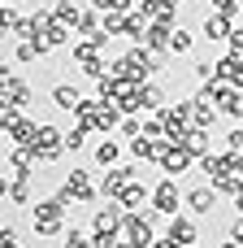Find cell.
Masks as SVG:
<instances>
[{"instance_id": "obj_1", "label": "cell", "mask_w": 243, "mask_h": 248, "mask_svg": "<svg viewBox=\"0 0 243 248\" xmlns=\"http://www.w3.org/2000/svg\"><path fill=\"white\" fill-rule=\"evenodd\" d=\"M65 214H70V205H61L57 196H48V201H35V205H30L35 235H65Z\"/></svg>"}, {"instance_id": "obj_2", "label": "cell", "mask_w": 243, "mask_h": 248, "mask_svg": "<svg viewBox=\"0 0 243 248\" xmlns=\"http://www.w3.org/2000/svg\"><path fill=\"white\" fill-rule=\"evenodd\" d=\"M96 196H100V187L91 183V170H83V166H74V174H65V183L57 187L61 205H91Z\"/></svg>"}, {"instance_id": "obj_3", "label": "cell", "mask_w": 243, "mask_h": 248, "mask_svg": "<svg viewBox=\"0 0 243 248\" xmlns=\"http://www.w3.org/2000/svg\"><path fill=\"white\" fill-rule=\"evenodd\" d=\"M30 153L39 157V166H52V161H61V157H65V131H61V126H52V122H39Z\"/></svg>"}, {"instance_id": "obj_4", "label": "cell", "mask_w": 243, "mask_h": 248, "mask_svg": "<svg viewBox=\"0 0 243 248\" xmlns=\"http://www.w3.org/2000/svg\"><path fill=\"white\" fill-rule=\"evenodd\" d=\"M161 122H165V135L170 140H183L191 131V100H174L161 109Z\"/></svg>"}, {"instance_id": "obj_5", "label": "cell", "mask_w": 243, "mask_h": 248, "mask_svg": "<svg viewBox=\"0 0 243 248\" xmlns=\"http://www.w3.org/2000/svg\"><path fill=\"white\" fill-rule=\"evenodd\" d=\"M122 222H126V209L117 201H104V209H96L91 218V235H122Z\"/></svg>"}, {"instance_id": "obj_6", "label": "cell", "mask_w": 243, "mask_h": 248, "mask_svg": "<svg viewBox=\"0 0 243 248\" xmlns=\"http://www.w3.org/2000/svg\"><path fill=\"white\" fill-rule=\"evenodd\" d=\"M165 235L174 240V244H200V227H196V218L191 214H174V218H165Z\"/></svg>"}, {"instance_id": "obj_7", "label": "cell", "mask_w": 243, "mask_h": 248, "mask_svg": "<svg viewBox=\"0 0 243 248\" xmlns=\"http://www.w3.org/2000/svg\"><path fill=\"white\" fill-rule=\"evenodd\" d=\"M191 161H196V157H191V153L183 148V140H170V148L161 153V161H157V166H161V170H165L170 179H178L183 170H191Z\"/></svg>"}, {"instance_id": "obj_8", "label": "cell", "mask_w": 243, "mask_h": 248, "mask_svg": "<svg viewBox=\"0 0 243 248\" xmlns=\"http://www.w3.org/2000/svg\"><path fill=\"white\" fill-rule=\"evenodd\" d=\"M152 205H157L165 218H174V214H178V205H183V196H178V179H170V174H165V179L152 187Z\"/></svg>"}, {"instance_id": "obj_9", "label": "cell", "mask_w": 243, "mask_h": 248, "mask_svg": "<svg viewBox=\"0 0 243 248\" xmlns=\"http://www.w3.org/2000/svg\"><path fill=\"white\" fill-rule=\"evenodd\" d=\"M183 209H187L191 218L213 214V209H217V187H213V183H209V187H191V192L183 196Z\"/></svg>"}, {"instance_id": "obj_10", "label": "cell", "mask_w": 243, "mask_h": 248, "mask_svg": "<svg viewBox=\"0 0 243 248\" xmlns=\"http://www.w3.org/2000/svg\"><path fill=\"white\" fill-rule=\"evenodd\" d=\"M230 31H235V26H230V17L213 9V13L204 17V26H200V39H209V44H226V39H230Z\"/></svg>"}, {"instance_id": "obj_11", "label": "cell", "mask_w": 243, "mask_h": 248, "mask_svg": "<svg viewBox=\"0 0 243 248\" xmlns=\"http://www.w3.org/2000/svg\"><path fill=\"white\" fill-rule=\"evenodd\" d=\"M165 148H170V135H165V140H148V135L130 140V157H135V161H161Z\"/></svg>"}, {"instance_id": "obj_12", "label": "cell", "mask_w": 243, "mask_h": 248, "mask_svg": "<svg viewBox=\"0 0 243 248\" xmlns=\"http://www.w3.org/2000/svg\"><path fill=\"white\" fill-rule=\"evenodd\" d=\"M165 105H170V100H165V87H161V83H152V78L139 83V109H143V113H161Z\"/></svg>"}, {"instance_id": "obj_13", "label": "cell", "mask_w": 243, "mask_h": 248, "mask_svg": "<svg viewBox=\"0 0 243 248\" xmlns=\"http://www.w3.org/2000/svg\"><path fill=\"white\" fill-rule=\"evenodd\" d=\"M117 205H122L126 214H135V209H143V205H152V192H148V187H143V183L135 179V183H126V187H122V196H117Z\"/></svg>"}, {"instance_id": "obj_14", "label": "cell", "mask_w": 243, "mask_h": 248, "mask_svg": "<svg viewBox=\"0 0 243 248\" xmlns=\"http://www.w3.org/2000/svg\"><path fill=\"white\" fill-rule=\"evenodd\" d=\"M170 39H174V26H165V22H152L148 26V35H143V48H152V52H170Z\"/></svg>"}, {"instance_id": "obj_15", "label": "cell", "mask_w": 243, "mask_h": 248, "mask_svg": "<svg viewBox=\"0 0 243 248\" xmlns=\"http://www.w3.org/2000/svg\"><path fill=\"white\" fill-rule=\"evenodd\" d=\"M35 131H39V122H30V118H17V122H13L4 135H9V144H13V148H30V144H35Z\"/></svg>"}, {"instance_id": "obj_16", "label": "cell", "mask_w": 243, "mask_h": 248, "mask_svg": "<svg viewBox=\"0 0 243 248\" xmlns=\"http://www.w3.org/2000/svg\"><path fill=\"white\" fill-rule=\"evenodd\" d=\"M52 105L65 109V113H74V109L83 105V92H78L74 83H57V87H52Z\"/></svg>"}, {"instance_id": "obj_17", "label": "cell", "mask_w": 243, "mask_h": 248, "mask_svg": "<svg viewBox=\"0 0 243 248\" xmlns=\"http://www.w3.org/2000/svg\"><path fill=\"white\" fill-rule=\"evenodd\" d=\"M122 118H126V113H122V105H113V100H100L96 131H104V135H109V131H117V126H122Z\"/></svg>"}, {"instance_id": "obj_18", "label": "cell", "mask_w": 243, "mask_h": 248, "mask_svg": "<svg viewBox=\"0 0 243 248\" xmlns=\"http://www.w3.org/2000/svg\"><path fill=\"white\" fill-rule=\"evenodd\" d=\"M183 148H187V153H191V157L200 161V157H209V148H213V140H209V131H204V126H191V131L183 135Z\"/></svg>"}, {"instance_id": "obj_19", "label": "cell", "mask_w": 243, "mask_h": 248, "mask_svg": "<svg viewBox=\"0 0 243 248\" xmlns=\"http://www.w3.org/2000/svg\"><path fill=\"white\" fill-rule=\"evenodd\" d=\"M35 161H39V157H35L30 148H13V144H9V170H13V174H30V179H35Z\"/></svg>"}, {"instance_id": "obj_20", "label": "cell", "mask_w": 243, "mask_h": 248, "mask_svg": "<svg viewBox=\"0 0 243 248\" xmlns=\"http://www.w3.org/2000/svg\"><path fill=\"white\" fill-rule=\"evenodd\" d=\"M152 22H165V26H174V9H178V0H143L139 4Z\"/></svg>"}, {"instance_id": "obj_21", "label": "cell", "mask_w": 243, "mask_h": 248, "mask_svg": "<svg viewBox=\"0 0 243 248\" xmlns=\"http://www.w3.org/2000/svg\"><path fill=\"white\" fill-rule=\"evenodd\" d=\"M52 17H57V13H52ZM39 39L48 44V52H52V48H65V44L74 39V26H65V22H52V26H48Z\"/></svg>"}, {"instance_id": "obj_22", "label": "cell", "mask_w": 243, "mask_h": 248, "mask_svg": "<svg viewBox=\"0 0 243 248\" xmlns=\"http://www.w3.org/2000/svg\"><path fill=\"white\" fill-rule=\"evenodd\" d=\"M213 122H217V105L196 96V100H191V126H204V131H209Z\"/></svg>"}, {"instance_id": "obj_23", "label": "cell", "mask_w": 243, "mask_h": 248, "mask_svg": "<svg viewBox=\"0 0 243 248\" xmlns=\"http://www.w3.org/2000/svg\"><path fill=\"white\" fill-rule=\"evenodd\" d=\"M96 113H100V96H83V105L74 109V122L87 126V131H96Z\"/></svg>"}, {"instance_id": "obj_24", "label": "cell", "mask_w": 243, "mask_h": 248, "mask_svg": "<svg viewBox=\"0 0 243 248\" xmlns=\"http://www.w3.org/2000/svg\"><path fill=\"white\" fill-rule=\"evenodd\" d=\"M74 35H83V39H91V35H100V9H96V4H87V9H83V17H78V26H74Z\"/></svg>"}, {"instance_id": "obj_25", "label": "cell", "mask_w": 243, "mask_h": 248, "mask_svg": "<svg viewBox=\"0 0 243 248\" xmlns=\"http://www.w3.org/2000/svg\"><path fill=\"white\" fill-rule=\"evenodd\" d=\"M52 13H57V22H65V26H78V17H83V4H78V0H57V4H52Z\"/></svg>"}, {"instance_id": "obj_26", "label": "cell", "mask_w": 243, "mask_h": 248, "mask_svg": "<svg viewBox=\"0 0 243 248\" xmlns=\"http://www.w3.org/2000/svg\"><path fill=\"white\" fill-rule=\"evenodd\" d=\"M96 57H104V52L96 48V39H83V35H78V39H74V61H78V70H83V65H91Z\"/></svg>"}, {"instance_id": "obj_27", "label": "cell", "mask_w": 243, "mask_h": 248, "mask_svg": "<svg viewBox=\"0 0 243 248\" xmlns=\"http://www.w3.org/2000/svg\"><path fill=\"white\" fill-rule=\"evenodd\" d=\"M217 109L230 113V118H243V87H226V96L217 100Z\"/></svg>"}, {"instance_id": "obj_28", "label": "cell", "mask_w": 243, "mask_h": 248, "mask_svg": "<svg viewBox=\"0 0 243 248\" xmlns=\"http://www.w3.org/2000/svg\"><path fill=\"white\" fill-rule=\"evenodd\" d=\"M117 157H122V148H117V140H100L96 144V166H117Z\"/></svg>"}, {"instance_id": "obj_29", "label": "cell", "mask_w": 243, "mask_h": 248, "mask_svg": "<svg viewBox=\"0 0 243 248\" xmlns=\"http://www.w3.org/2000/svg\"><path fill=\"white\" fill-rule=\"evenodd\" d=\"M13 57H17L22 65H30V61H39V57H43V48H39L35 39H17V48H13Z\"/></svg>"}, {"instance_id": "obj_30", "label": "cell", "mask_w": 243, "mask_h": 248, "mask_svg": "<svg viewBox=\"0 0 243 248\" xmlns=\"http://www.w3.org/2000/svg\"><path fill=\"white\" fill-rule=\"evenodd\" d=\"M191 44H196V35H191V31H183V26H174V39H170V52L187 57V52H191Z\"/></svg>"}, {"instance_id": "obj_31", "label": "cell", "mask_w": 243, "mask_h": 248, "mask_svg": "<svg viewBox=\"0 0 243 248\" xmlns=\"http://www.w3.org/2000/svg\"><path fill=\"white\" fill-rule=\"evenodd\" d=\"M100 31H109V35H126V13H100Z\"/></svg>"}, {"instance_id": "obj_32", "label": "cell", "mask_w": 243, "mask_h": 248, "mask_svg": "<svg viewBox=\"0 0 243 248\" xmlns=\"http://www.w3.org/2000/svg\"><path fill=\"white\" fill-rule=\"evenodd\" d=\"M117 131H122V140H139V135H143V118H135V113H126Z\"/></svg>"}, {"instance_id": "obj_33", "label": "cell", "mask_w": 243, "mask_h": 248, "mask_svg": "<svg viewBox=\"0 0 243 248\" xmlns=\"http://www.w3.org/2000/svg\"><path fill=\"white\" fill-rule=\"evenodd\" d=\"M143 135H148V140H165V122H161V113H143Z\"/></svg>"}, {"instance_id": "obj_34", "label": "cell", "mask_w": 243, "mask_h": 248, "mask_svg": "<svg viewBox=\"0 0 243 248\" xmlns=\"http://www.w3.org/2000/svg\"><path fill=\"white\" fill-rule=\"evenodd\" d=\"M83 144H87V126H78V122H74V126L65 131V153H78Z\"/></svg>"}, {"instance_id": "obj_35", "label": "cell", "mask_w": 243, "mask_h": 248, "mask_svg": "<svg viewBox=\"0 0 243 248\" xmlns=\"http://www.w3.org/2000/svg\"><path fill=\"white\" fill-rule=\"evenodd\" d=\"M22 87V78H17V70L13 65H0V96H9V92H17Z\"/></svg>"}, {"instance_id": "obj_36", "label": "cell", "mask_w": 243, "mask_h": 248, "mask_svg": "<svg viewBox=\"0 0 243 248\" xmlns=\"http://www.w3.org/2000/svg\"><path fill=\"white\" fill-rule=\"evenodd\" d=\"M100 13H130V9H139L135 0H91Z\"/></svg>"}, {"instance_id": "obj_37", "label": "cell", "mask_w": 243, "mask_h": 248, "mask_svg": "<svg viewBox=\"0 0 243 248\" xmlns=\"http://www.w3.org/2000/svg\"><path fill=\"white\" fill-rule=\"evenodd\" d=\"M61 248H96V240H91L87 231H65V244Z\"/></svg>"}, {"instance_id": "obj_38", "label": "cell", "mask_w": 243, "mask_h": 248, "mask_svg": "<svg viewBox=\"0 0 243 248\" xmlns=\"http://www.w3.org/2000/svg\"><path fill=\"white\" fill-rule=\"evenodd\" d=\"M4 100H9V105H17V109H26V105L35 100V92H30V83H22V87H17V92H9Z\"/></svg>"}, {"instance_id": "obj_39", "label": "cell", "mask_w": 243, "mask_h": 248, "mask_svg": "<svg viewBox=\"0 0 243 248\" xmlns=\"http://www.w3.org/2000/svg\"><path fill=\"white\" fill-rule=\"evenodd\" d=\"M226 153H243V126H235V131L226 135Z\"/></svg>"}, {"instance_id": "obj_40", "label": "cell", "mask_w": 243, "mask_h": 248, "mask_svg": "<svg viewBox=\"0 0 243 248\" xmlns=\"http://www.w3.org/2000/svg\"><path fill=\"white\" fill-rule=\"evenodd\" d=\"M22 240H17V231L13 227H0V248H17Z\"/></svg>"}, {"instance_id": "obj_41", "label": "cell", "mask_w": 243, "mask_h": 248, "mask_svg": "<svg viewBox=\"0 0 243 248\" xmlns=\"http://www.w3.org/2000/svg\"><path fill=\"white\" fill-rule=\"evenodd\" d=\"M226 48H230V52H243V26H235V31H230V39H226Z\"/></svg>"}, {"instance_id": "obj_42", "label": "cell", "mask_w": 243, "mask_h": 248, "mask_svg": "<svg viewBox=\"0 0 243 248\" xmlns=\"http://www.w3.org/2000/svg\"><path fill=\"white\" fill-rule=\"evenodd\" d=\"M9 192H13V170L4 166V170H0V196H9Z\"/></svg>"}, {"instance_id": "obj_43", "label": "cell", "mask_w": 243, "mask_h": 248, "mask_svg": "<svg viewBox=\"0 0 243 248\" xmlns=\"http://www.w3.org/2000/svg\"><path fill=\"white\" fill-rule=\"evenodd\" d=\"M230 240H235V244H243V214L235 218V227H230Z\"/></svg>"}, {"instance_id": "obj_44", "label": "cell", "mask_w": 243, "mask_h": 248, "mask_svg": "<svg viewBox=\"0 0 243 248\" xmlns=\"http://www.w3.org/2000/svg\"><path fill=\"white\" fill-rule=\"evenodd\" d=\"M152 248H183V244H174L170 235H157V244H152Z\"/></svg>"}, {"instance_id": "obj_45", "label": "cell", "mask_w": 243, "mask_h": 248, "mask_svg": "<svg viewBox=\"0 0 243 248\" xmlns=\"http://www.w3.org/2000/svg\"><path fill=\"white\" fill-rule=\"evenodd\" d=\"M4 13H9V4L0 0V39H4Z\"/></svg>"}, {"instance_id": "obj_46", "label": "cell", "mask_w": 243, "mask_h": 248, "mask_svg": "<svg viewBox=\"0 0 243 248\" xmlns=\"http://www.w3.org/2000/svg\"><path fill=\"white\" fill-rule=\"evenodd\" d=\"M235 209H239V214H243V187H239V192H235Z\"/></svg>"}, {"instance_id": "obj_47", "label": "cell", "mask_w": 243, "mask_h": 248, "mask_svg": "<svg viewBox=\"0 0 243 248\" xmlns=\"http://www.w3.org/2000/svg\"><path fill=\"white\" fill-rule=\"evenodd\" d=\"M187 248H209V244H187Z\"/></svg>"}, {"instance_id": "obj_48", "label": "cell", "mask_w": 243, "mask_h": 248, "mask_svg": "<svg viewBox=\"0 0 243 248\" xmlns=\"http://www.w3.org/2000/svg\"><path fill=\"white\" fill-rule=\"evenodd\" d=\"M0 105H4V96H0Z\"/></svg>"}, {"instance_id": "obj_49", "label": "cell", "mask_w": 243, "mask_h": 248, "mask_svg": "<svg viewBox=\"0 0 243 248\" xmlns=\"http://www.w3.org/2000/svg\"><path fill=\"white\" fill-rule=\"evenodd\" d=\"M4 4H9V0H4Z\"/></svg>"}]
</instances>
